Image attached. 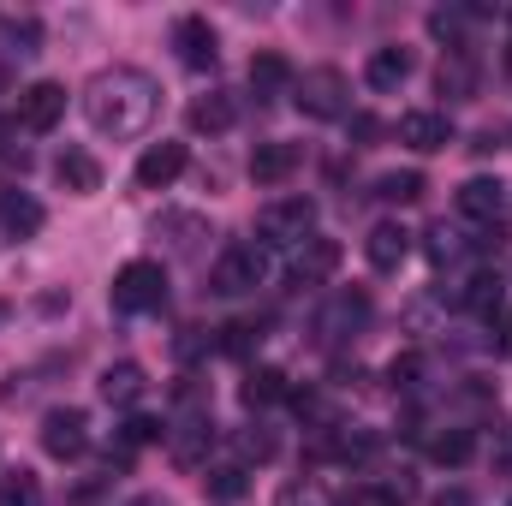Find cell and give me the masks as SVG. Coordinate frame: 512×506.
<instances>
[{
    "label": "cell",
    "mask_w": 512,
    "mask_h": 506,
    "mask_svg": "<svg viewBox=\"0 0 512 506\" xmlns=\"http://www.w3.org/2000/svg\"><path fill=\"white\" fill-rule=\"evenodd\" d=\"M179 173H185V143H167V137H161V143H149V149L137 155V185H143V191H167Z\"/></svg>",
    "instance_id": "obj_12"
},
{
    "label": "cell",
    "mask_w": 512,
    "mask_h": 506,
    "mask_svg": "<svg viewBox=\"0 0 512 506\" xmlns=\"http://www.w3.org/2000/svg\"><path fill=\"white\" fill-rule=\"evenodd\" d=\"M459 256H465V239H459L453 227H435V233H429V262H435V268H447V262H459Z\"/></svg>",
    "instance_id": "obj_32"
},
{
    "label": "cell",
    "mask_w": 512,
    "mask_h": 506,
    "mask_svg": "<svg viewBox=\"0 0 512 506\" xmlns=\"http://www.w3.org/2000/svg\"><path fill=\"white\" fill-rule=\"evenodd\" d=\"M36 501H42V483H36L24 465L0 471V506H36Z\"/></svg>",
    "instance_id": "obj_27"
},
{
    "label": "cell",
    "mask_w": 512,
    "mask_h": 506,
    "mask_svg": "<svg viewBox=\"0 0 512 506\" xmlns=\"http://www.w3.org/2000/svg\"><path fill=\"white\" fill-rule=\"evenodd\" d=\"M251 90H256V102L286 96V90H292V60H286V54H256L251 60Z\"/></svg>",
    "instance_id": "obj_19"
},
{
    "label": "cell",
    "mask_w": 512,
    "mask_h": 506,
    "mask_svg": "<svg viewBox=\"0 0 512 506\" xmlns=\"http://www.w3.org/2000/svg\"><path fill=\"white\" fill-rule=\"evenodd\" d=\"M292 102L304 108V120H346V108H352V84H346V72L316 66V72L292 78Z\"/></svg>",
    "instance_id": "obj_3"
},
{
    "label": "cell",
    "mask_w": 512,
    "mask_h": 506,
    "mask_svg": "<svg viewBox=\"0 0 512 506\" xmlns=\"http://www.w3.org/2000/svg\"><path fill=\"white\" fill-rule=\"evenodd\" d=\"M495 334H501V340H495V352H501V358H512V310H501V316H495Z\"/></svg>",
    "instance_id": "obj_36"
},
{
    "label": "cell",
    "mask_w": 512,
    "mask_h": 506,
    "mask_svg": "<svg viewBox=\"0 0 512 506\" xmlns=\"http://www.w3.org/2000/svg\"><path fill=\"white\" fill-rule=\"evenodd\" d=\"M108 298H114V310H120V316L161 310V298H167V268H161V262H149V256H137V262H126V268L114 274Z\"/></svg>",
    "instance_id": "obj_2"
},
{
    "label": "cell",
    "mask_w": 512,
    "mask_h": 506,
    "mask_svg": "<svg viewBox=\"0 0 512 506\" xmlns=\"http://www.w3.org/2000/svg\"><path fill=\"white\" fill-rule=\"evenodd\" d=\"M376 197L382 203H417L423 197V173H382L376 179Z\"/></svg>",
    "instance_id": "obj_28"
},
{
    "label": "cell",
    "mask_w": 512,
    "mask_h": 506,
    "mask_svg": "<svg viewBox=\"0 0 512 506\" xmlns=\"http://www.w3.org/2000/svg\"><path fill=\"white\" fill-rule=\"evenodd\" d=\"M364 256H370V268H376V274H393V268L411 256V233H405L399 221H376V227H370V239H364Z\"/></svg>",
    "instance_id": "obj_15"
},
{
    "label": "cell",
    "mask_w": 512,
    "mask_h": 506,
    "mask_svg": "<svg viewBox=\"0 0 512 506\" xmlns=\"http://www.w3.org/2000/svg\"><path fill=\"white\" fill-rule=\"evenodd\" d=\"M84 114L102 137H143L161 114V84L137 66H108L84 84Z\"/></svg>",
    "instance_id": "obj_1"
},
{
    "label": "cell",
    "mask_w": 512,
    "mask_h": 506,
    "mask_svg": "<svg viewBox=\"0 0 512 506\" xmlns=\"http://www.w3.org/2000/svg\"><path fill=\"white\" fill-rule=\"evenodd\" d=\"M334 268H340V245L310 233V239L292 251V262H286V286H292V292H310V286L334 280Z\"/></svg>",
    "instance_id": "obj_6"
},
{
    "label": "cell",
    "mask_w": 512,
    "mask_h": 506,
    "mask_svg": "<svg viewBox=\"0 0 512 506\" xmlns=\"http://www.w3.org/2000/svg\"><path fill=\"white\" fill-rule=\"evenodd\" d=\"M42 447H48L54 459H84V447H90V417H84L78 405H54V411L42 417Z\"/></svg>",
    "instance_id": "obj_7"
},
{
    "label": "cell",
    "mask_w": 512,
    "mask_h": 506,
    "mask_svg": "<svg viewBox=\"0 0 512 506\" xmlns=\"http://www.w3.org/2000/svg\"><path fill=\"white\" fill-rule=\"evenodd\" d=\"M155 233H179V239H173V251H197V239H209V227H203L197 215H161V221H155Z\"/></svg>",
    "instance_id": "obj_29"
},
{
    "label": "cell",
    "mask_w": 512,
    "mask_h": 506,
    "mask_svg": "<svg viewBox=\"0 0 512 506\" xmlns=\"http://www.w3.org/2000/svg\"><path fill=\"white\" fill-rule=\"evenodd\" d=\"M245 489H251V471H245V465H215V471H209V495H215V501H239Z\"/></svg>",
    "instance_id": "obj_30"
},
{
    "label": "cell",
    "mask_w": 512,
    "mask_h": 506,
    "mask_svg": "<svg viewBox=\"0 0 512 506\" xmlns=\"http://www.w3.org/2000/svg\"><path fill=\"white\" fill-rule=\"evenodd\" d=\"M405 78H411V54H405V48H376V54H370V66H364V84H370V90H399V84H405Z\"/></svg>",
    "instance_id": "obj_22"
},
{
    "label": "cell",
    "mask_w": 512,
    "mask_h": 506,
    "mask_svg": "<svg viewBox=\"0 0 512 506\" xmlns=\"http://www.w3.org/2000/svg\"><path fill=\"white\" fill-rule=\"evenodd\" d=\"M173 48H179V60H185L191 72H209V66L221 60V36H215V24L197 18V12L173 24Z\"/></svg>",
    "instance_id": "obj_11"
},
{
    "label": "cell",
    "mask_w": 512,
    "mask_h": 506,
    "mask_svg": "<svg viewBox=\"0 0 512 506\" xmlns=\"http://www.w3.org/2000/svg\"><path fill=\"white\" fill-rule=\"evenodd\" d=\"M292 167H298V143H256V155H251L256 185H280Z\"/></svg>",
    "instance_id": "obj_23"
},
{
    "label": "cell",
    "mask_w": 512,
    "mask_h": 506,
    "mask_svg": "<svg viewBox=\"0 0 512 506\" xmlns=\"http://www.w3.org/2000/svg\"><path fill=\"white\" fill-rule=\"evenodd\" d=\"M96 387H102V399H108V405H120V411H126V405H137V399H143V387H149V381H143V370H137V364H108Z\"/></svg>",
    "instance_id": "obj_24"
},
{
    "label": "cell",
    "mask_w": 512,
    "mask_h": 506,
    "mask_svg": "<svg viewBox=\"0 0 512 506\" xmlns=\"http://www.w3.org/2000/svg\"><path fill=\"white\" fill-rule=\"evenodd\" d=\"M274 447H280V441H274V429H251V435L239 441V453H245V459H274Z\"/></svg>",
    "instance_id": "obj_34"
},
{
    "label": "cell",
    "mask_w": 512,
    "mask_h": 506,
    "mask_svg": "<svg viewBox=\"0 0 512 506\" xmlns=\"http://www.w3.org/2000/svg\"><path fill=\"white\" fill-rule=\"evenodd\" d=\"M256 233H262V245H304L310 233H316V203L310 197H274L262 215H256Z\"/></svg>",
    "instance_id": "obj_5"
},
{
    "label": "cell",
    "mask_w": 512,
    "mask_h": 506,
    "mask_svg": "<svg viewBox=\"0 0 512 506\" xmlns=\"http://www.w3.org/2000/svg\"><path fill=\"white\" fill-rule=\"evenodd\" d=\"M167 435V423H155V417H131L126 429H120V453H131V447H149V441H161Z\"/></svg>",
    "instance_id": "obj_31"
},
{
    "label": "cell",
    "mask_w": 512,
    "mask_h": 506,
    "mask_svg": "<svg viewBox=\"0 0 512 506\" xmlns=\"http://www.w3.org/2000/svg\"><path fill=\"white\" fill-rule=\"evenodd\" d=\"M435 506H477V501H471L465 489H441V495H435Z\"/></svg>",
    "instance_id": "obj_37"
},
{
    "label": "cell",
    "mask_w": 512,
    "mask_h": 506,
    "mask_svg": "<svg viewBox=\"0 0 512 506\" xmlns=\"http://www.w3.org/2000/svg\"><path fill=\"white\" fill-rule=\"evenodd\" d=\"M54 179H60L66 191H78V197L102 191V167H96V155H90V149H60V161H54Z\"/></svg>",
    "instance_id": "obj_18"
},
{
    "label": "cell",
    "mask_w": 512,
    "mask_h": 506,
    "mask_svg": "<svg viewBox=\"0 0 512 506\" xmlns=\"http://www.w3.org/2000/svg\"><path fill=\"white\" fill-rule=\"evenodd\" d=\"M209 447H215L209 411H191V417H179V423L167 429V453H173V465H185V471H197V465L209 459Z\"/></svg>",
    "instance_id": "obj_10"
},
{
    "label": "cell",
    "mask_w": 512,
    "mask_h": 506,
    "mask_svg": "<svg viewBox=\"0 0 512 506\" xmlns=\"http://www.w3.org/2000/svg\"><path fill=\"white\" fill-rule=\"evenodd\" d=\"M0 233L6 239H36L42 233V203L30 191H6L0 197Z\"/></svg>",
    "instance_id": "obj_17"
},
{
    "label": "cell",
    "mask_w": 512,
    "mask_h": 506,
    "mask_svg": "<svg viewBox=\"0 0 512 506\" xmlns=\"http://www.w3.org/2000/svg\"><path fill=\"white\" fill-rule=\"evenodd\" d=\"M60 120H66V84H48V78H42V84L18 90V126L24 131L42 137V131H54Z\"/></svg>",
    "instance_id": "obj_8"
},
{
    "label": "cell",
    "mask_w": 512,
    "mask_h": 506,
    "mask_svg": "<svg viewBox=\"0 0 512 506\" xmlns=\"http://www.w3.org/2000/svg\"><path fill=\"white\" fill-rule=\"evenodd\" d=\"M6 137H12V126H6V120H0V155H12V143H6Z\"/></svg>",
    "instance_id": "obj_38"
},
{
    "label": "cell",
    "mask_w": 512,
    "mask_h": 506,
    "mask_svg": "<svg viewBox=\"0 0 512 506\" xmlns=\"http://www.w3.org/2000/svg\"><path fill=\"white\" fill-rule=\"evenodd\" d=\"M233 120H239V102L227 96V90H209V96H197L191 102V131H233Z\"/></svg>",
    "instance_id": "obj_21"
},
{
    "label": "cell",
    "mask_w": 512,
    "mask_h": 506,
    "mask_svg": "<svg viewBox=\"0 0 512 506\" xmlns=\"http://www.w3.org/2000/svg\"><path fill=\"white\" fill-rule=\"evenodd\" d=\"M364 322H370V298L364 292H334V304L316 316V334H322V346H346Z\"/></svg>",
    "instance_id": "obj_9"
},
{
    "label": "cell",
    "mask_w": 512,
    "mask_h": 506,
    "mask_svg": "<svg viewBox=\"0 0 512 506\" xmlns=\"http://www.w3.org/2000/svg\"><path fill=\"white\" fill-rule=\"evenodd\" d=\"M36 36H42V30H36V18H18V24H6V42H12L18 54H36Z\"/></svg>",
    "instance_id": "obj_35"
},
{
    "label": "cell",
    "mask_w": 512,
    "mask_h": 506,
    "mask_svg": "<svg viewBox=\"0 0 512 506\" xmlns=\"http://www.w3.org/2000/svg\"><path fill=\"white\" fill-rule=\"evenodd\" d=\"M501 298H507V280H501L495 268L471 274V280H465V286L453 292V304H459V310H471V316H489V322L501 316Z\"/></svg>",
    "instance_id": "obj_16"
},
{
    "label": "cell",
    "mask_w": 512,
    "mask_h": 506,
    "mask_svg": "<svg viewBox=\"0 0 512 506\" xmlns=\"http://www.w3.org/2000/svg\"><path fill=\"white\" fill-rule=\"evenodd\" d=\"M471 453H477V435L471 429H435L429 435V459L435 465H465Z\"/></svg>",
    "instance_id": "obj_25"
},
{
    "label": "cell",
    "mask_w": 512,
    "mask_h": 506,
    "mask_svg": "<svg viewBox=\"0 0 512 506\" xmlns=\"http://www.w3.org/2000/svg\"><path fill=\"white\" fill-rule=\"evenodd\" d=\"M268 280V251L262 245H227V251L215 256V274H209V292H221V298H245Z\"/></svg>",
    "instance_id": "obj_4"
},
{
    "label": "cell",
    "mask_w": 512,
    "mask_h": 506,
    "mask_svg": "<svg viewBox=\"0 0 512 506\" xmlns=\"http://www.w3.org/2000/svg\"><path fill=\"white\" fill-rule=\"evenodd\" d=\"M453 203H459V215H465V221L501 227V209H507V185H501V179H465Z\"/></svg>",
    "instance_id": "obj_13"
},
{
    "label": "cell",
    "mask_w": 512,
    "mask_h": 506,
    "mask_svg": "<svg viewBox=\"0 0 512 506\" xmlns=\"http://www.w3.org/2000/svg\"><path fill=\"white\" fill-rule=\"evenodd\" d=\"M435 84H441V96H447V102H471V96H477V60H471V48L447 54Z\"/></svg>",
    "instance_id": "obj_20"
},
{
    "label": "cell",
    "mask_w": 512,
    "mask_h": 506,
    "mask_svg": "<svg viewBox=\"0 0 512 506\" xmlns=\"http://www.w3.org/2000/svg\"><path fill=\"white\" fill-rule=\"evenodd\" d=\"M399 143H411L417 155H435V149H447V143H453V120H447V114L417 108V114H405V120H399Z\"/></svg>",
    "instance_id": "obj_14"
},
{
    "label": "cell",
    "mask_w": 512,
    "mask_h": 506,
    "mask_svg": "<svg viewBox=\"0 0 512 506\" xmlns=\"http://www.w3.org/2000/svg\"><path fill=\"white\" fill-rule=\"evenodd\" d=\"M280 506H334V501H328L322 483H286L280 489Z\"/></svg>",
    "instance_id": "obj_33"
},
{
    "label": "cell",
    "mask_w": 512,
    "mask_h": 506,
    "mask_svg": "<svg viewBox=\"0 0 512 506\" xmlns=\"http://www.w3.org/2000/svg\"><path fill=\"white\" fill-rule=\"evenodd\" d=\"M292 387H286V376L280 370H251L245 376V387H239V399L251 405V411H262V405H274V399H286Z\"/></svg>",
    "instance_id": "obj_26"
}]
</instances>
